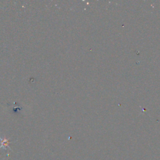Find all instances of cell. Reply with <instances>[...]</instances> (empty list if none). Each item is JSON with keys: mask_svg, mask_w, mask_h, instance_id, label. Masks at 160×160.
Returning a JSON list of instances; mask_svg holds the SVG:
<instances>
[{"mask_svg": "<svg viewBox=\"0 0 160 160\" xmlns=\"http://www.w3.org/2000/svg\"><path fill=\"white\" fill-rule=\"evenodd\" d=\"M0 140H1V146H0V149L1 148H3V150H8V148L9 150H10L11 151H12V150L10 148L8 144L11 143V141L9 140V139H6V138H2L0 137Z\"/></svg>", "mask_w": 160, "mask_h": 160, "instance_id": "obj_1", "label": "cell"}]
</instances>
